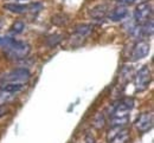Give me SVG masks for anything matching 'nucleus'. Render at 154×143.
I'll use <instances>...</instances> for the list:
<instances>
[{"mask_svg":"<svg viewBox=\"0 0 154 143\" xmlns=\"http://www.w3.org/2000/svg\"><path fill=\"white\" fill-rule=\"evenodd\" d=\"M90 17L96 19V20H101V19H104L108 14V10H107V6L106 5H97L95 6L93 10H90L89 12Z\"/></svg>","mask_w":154,"mask_h":143,"instance_id":"obj_12","label":"nucleus"},{"mask_svg":"<svg viewBox=\"0 0 154 143\" xmlns=\"http://www.w3.org/2000/svg\"><path fill=\"white\" fill-rule=\"evenodd\" d=\"M151 81H152L151 69L147 65H145L136 72V75L134 77V84L136 92H142V91L147 90L149 84H151Z\"/></svg>","mask_w":154,"mask_h":143,"instance_id":"obj_4","label":"nucleus"},{"mask_svg":"<svg viewBox=\"0 0 154 143\" xmlns=\"http://www.w3.org/2000/svg\"><path fill=\"white\" fill-rule=\"evenodd\" d=\"M153 112H143L137 117L135 127L140 133H147L153 128Z\"/></svg>","mask_w":154,"mask_h":143,"instance_id":"obj_7","label":"nucleus"},{"mask_svg":"<svg viewBox=\"0 0 154 143\" xmlns=\"http://www.w3.org/2000/svg\"><path fill=\"white\" fill-rule=\"evenodd\" d=\"M93 125L96 129H98V130L102 129V128H104V125H106V117H104V114L103 112H98L96 116H95Z\"/></svg>","mask_w":154,"mask_h":143,"instance_id":"obj_18","label":"nucleus"},{"mask_svg":"<svg viewBox=\"0 0 154 143\" xmlns=\"http://www.w3.org/2000/svg\"><path fill=\"white\" fill-rule=\"evenodd\" d=\"M85 143H95V140H94V137H93L90 134H88V135L85 136Z\"/></svg>","mask_w":154,"mask_h":143,"instance_id":"obj_23","label":"nucleus"},{"mask_svg":"<svg viewBox=\"0 0 154 143\" xmlns=\"http://www.w3.org/2000/svg\"><path fill=\"white\" fill-rule=\"evenodd\" d=\"M24 89V84L20 83H2L0 84V92L4 94H16Z\"/></svg>","mask_w":154,"mask_h":143,"instance_id":"obj_11","label":"nucleus"},{"mask_svg":"<svg viewBox=\"0 0 154 143\" xmlns=\"http://www.w3.org/2000/svg\"><path fill=\"white\" fill-rule=\"evenodd\" d=\"M151 46L149 43L145 40L137 41L132 49V53H131V59L133 61H136L139 59H142L145 57H147V55L149 53Z\"/></svg>","mask_w":154,"mask_h":143,"instance_id":"obj_6","label":"nucleus"},{"mask_svg":"<svg viewBox=\"0 0 154 143\" xmlns=\"http://www.w3.org/2000/svg\"><path fill=\"white\" fill-rule=\"evenodd\" d=\"M25 30V24L24 21L21 20H17L11 27V32L12 33H16V34H19V33H23V31Z\"/></svg>","mask_w":154,"mask_h":143,"instance_id":"obj_20","label":"nucleus"},{"mask_svg":"<svg viewBox=\"0 0 154 143\" xmlns=\"http://www.w3.org/2000/svg\"><path fill=\"white\" fill-rule=\"evenodd\" d=\"M4 8L10 11V12H12V13H16V14H23V13L27 12V5H25V4L8 2V4L4 5Z\"/></svg>","mask_w":154,"mask_h":143,"instance_id":"obj_13","label":"nucleus"},{"mask_svg":"<svg viewBox=\"0 0 154 143\" xmlns=\"http://www.w3.org/2000/svg\"><path fill=\"white\" fill-rule=\"evenodd\" d=\"M19 1H25V0H19Z\"/></svg>","mask_w":154,"mask_h":143,"instance_id":"obj_25","label":"nucleus"},{"mask_svg":"<svg viewBox=\"0 0 154 143\" xmlns=\"http://www.w3.org/2000/svg\"><path fill=\"white\" fill-rule=\"evenodd\" d=\"M62 39H63L62 34H51V36H49L46 38V45L49 47H55L62 41Z\"/></svg>","mask_w":154,"mask_h":143,"instance_id":"obj_17","label":"nucleus"},{"mask_svg":"<svg viewBox=\"0 0 154 143\" xmlns=\"http://www.w3.org/2000/svg\"><path fill=\"white\" fill-rule=\"evenodd\" d=\"M127 14H128L127 7L120 5V6H116L114 10H112L107 16H108V18H109L110 20L120 21V20H122V19H125V18L127 17Z\"/></svg>","mask_w":154,"mask_h":143,"instance_id":"obj_9","label":"nucleus"},{"mask_svg":"<svg viewBox=\"0 0 154 143\" xmlns=\"http://www.w3.org/2000/svg\"><path fill=\"white\" fill-rule=\"evenodd\" d=\"M42 10H43L42 2H31L30 5H27V12H30L32 14H37Z\"/></svg>","mask_w":154,"mask_h":143,"instance_id":"obj_19","label":"nucleus"},{"mask_svg":"<svg viewBox=\"0 0 154 143\" xmlns=\"http://www.w3.org/2000/svg\"><path fill=\"white\" fill-rule=\"evenodd\" d=\"M31 78V73L25 67H17L7 73H5L4 76L0 77V84L2 83H24L29 82V79Z\"/></svg>","mask_w":154,"mask_h":143,"instance_id":"obj_3","label":"nucleus"},{"mask_svg":"<svg viewBox=\"0 0 154 143\" xmlns=\"http://www.w3.org/2000/svg\"><path fill=\"white\" fill-rule=\"evenodd\" d=\"M94 30V26L90 24H79L75 27V34L81 37H87L89 36Z\"/></svg>","mask_w":154,"mask_h":143,"instance_id":"obj_14","label":"nucleus"},{"mask_svg":"<svg viewBox=\"0 0 154 143\" xmlns=\"http://www.w3.org/2000/svg\"><path fill=\"white\" fill-rule=\"evenodd\" d=\"M69 21V18L66 14H63V13H58V14H55L52 18H51V22L56 26H65Z\"/></svg>","mask_w":154,"mask_h":143,"instance_id":"obj_16","label":"nucleus"},{"mask_svg":"<svg viewBox=\"0 0 154 143\" xmlns=\"http://www.w3.org/2000/svg\"><path fill=\"white\" fill-rule=\"evenodd\" d=\"M2 49H4V53H5L6 58L10 59V61L24 59L31 52V46L27 43L21 40H16L14 38L11 40V43L7 46H5Z\"/></svg>","mask_w":154,"mask_h":143,"instance_id":"obj_1","label":"nucleus"},{"mask_svg":"<svg viewBox=\"0 0 154 143\" xmlns=\"http://www.w3.org/2000/svg\"><path fill=\"white\" fill-rule=\"evenodd\" d=\"M135 101L133 97H126L115 102L109 106V116L112 117H122L127 116L128 112L134 108Z\"/></svg>","mask_w":154,"mask_h":143,"instance_id":"obj_2","label":"nucleus"},{"mask_svg":"<svg viewBox=\"0 0 154 143\" xmlns=\"http://www.w3.org/2000/svg\"><path fill=\"white\" fill-rule=\"evenodd\" d=\"M135 0H121V2H123V4H133Z\"/></svg>","mask_w":154,"mask_h":143,"instance_id":"obj_24","label":"nucleus"},{"mask_svg":"<svg viewBox=\"0 0 154 143\" xmlns=\"http://www.w3.org/2000/svg\"><path fill=\"white\" fill-rule=\"evenodd\" d=\"M13 38H11V37H0V46L1 47H5V46H7L11 40H12Z\"/></svg>","mask_w":154,"mask_h":143,"instance_id":"obj_21","label":"nucleus"},{"mask_svg":"<svg viewBox=\"0 0 154 143\" xmlns=\"http://www.w3.org/2000/svg\"><path fill=\"white\" fill-rule=\"evenodd\" d=\"M7 111H8V109H7V106H5V105H0V117H2V116H5Z\"/></svg>","mask_w":154,"mask_h":143,"instance_id":"obj_22","label":"nucleus"},{"mask_svg":"<svg viewBox=\"0 0 154 143\" xmlns=\"http://www.w3.org/2000/svg\"><path fill=\"white\" fill-rule=\"evenodd\" d=\"M129 122V116H122V117H112L110 118V125L112 128H122Z\"/></svg>","mask_w":154,"mask_h":143,"instance_id":"obj_15","label":"nucleus"},{"mask_svg":"<svg viewBox=\"0 0 154 143\" xmlns=\"http://www.w3.org/2000/svg\"><path fill=\"white\" fill-rule=\"evenodd\" d=\"M153 16V5L152 2H141L136 6L134 11V21L139 25H142L145 22L152 19Z\"/></svg>","mask_w":154,"mask_h":143,"instance_id":"obj_5","label":"nucleus"},{"mask_svg":"<svg viewBox=\"0 0 154 143\" xmlns=\"http://www.w3.org/2000/svg\"><path fill=\"white\" fill-rule=\"evenodd\" d=\"M133 75H134V70L132 66H128V65H125L121 71H120V75H119V84L121 83V86H126V84L129 82L132 78H133Z\"/></svg>","mask_w":154,"mask_h":143,"instance_id":"obj_10","label":"nucleus"},{"mask_svg":"<svg viewBox=\"0 0 154 143\" xmlns=\"http://www.w3.org/2000/svg\"><path fill=\"white\" fill-rule=\"evenodd\" d=\"M129 137H131V134H129V130L128 129H117L116 133L114 134H109L108 135V140L109 143H128L129 141Z\"/></svg>","mask_w":154,"mask_h":143,"instance_id":"obj_8","label":"nucleus"}]
</instances>
